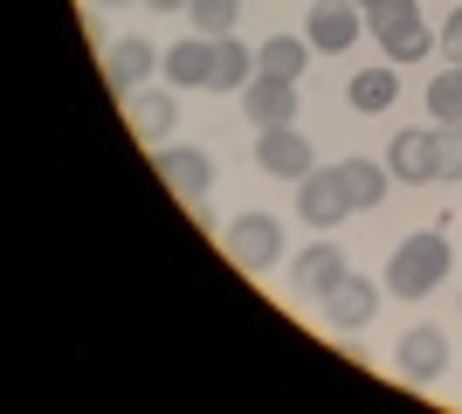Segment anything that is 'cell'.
I'll return each mask as SVG.
<instances>
[{
    "label": "cell",
    "mask_w": 462,
    "mask_h": 414,
    "mask_svg": "<svg viewBox=\"0 0 462 414\" xmlns=\"http://www.w3.org/2000/svg\"><path fill=\"white\" fill-rule=\"evenodd\" d=\"M435 49H442L448 62H462V7H456L448 21H442V35H435Z\"/></svg>",
    "instance_id": "cell-24"
},
{
    "label": "cell",
    "mask_w": 462,
    "mask_h": 414,
    "mask_svg": "<svg viewBox=\"0 0 462 414\" xmlns=\"http://www.w3.org/2000/svg\"><path fill=\"white\" fill-rule=\"evenodd\" d=\"M125 111H132V132H138V138H166V132L180 124L173 90H138V97H125Z\"/></svg>",
    "instance_id": "cell-16"
},
{
    "label": "cell",
    "mask_w": 462,
    "mask_h": 414,
    "mask_svg": "<svg viewBox=\"0 0 462 414\" xmlns=\"http://www.w3.org/2000/svg\"><path fill=\"white\" fill-rule=\"evenodd\" d=\"M346 270H352V262H346V249H338V242H310L304 256L290 262V290L325 304V297L338 290V276H346Z\"/></svg>",
    "instance_id": "cell-7"
},
{
    "label": "cell",
    "mask_w": 462,
    "mask_h": 414,
    "mask_svg": "<svg viewBox=\"0 0 462 414\" xmlns=\"http://www.w3.org/2000/svg\"><path fill=\"white\" fill-rule=\"evenodd\" d=\"M359 7H373V0H359Z\"/></svg>",
    "instance_id": "cell-27"
},
{
    "label": "cell",
    "mask_w": 462,
    "mask_h": 414,
    "mask_svg": "<svg viewBox=\"0 0 462 414\" xmlns=\"http://www.w3.org/2000/svg\"><path fill=\"white\" fill-rule=\"evenodd\" d=\"M255 77V56H249V41H235V35H214V77L208 90H249Z\"/></svg>",
    "instance_id": "cell-17"
},
{
    "label": "cell",
    "mask_w": 462,
    "mask_h": 414,
    "mask_svg": "<svg viewBox=\"0 0 462 414\" xmlns=\"http://www.w3.org/2000/svg\"><path fill=\"white\" fill-rule=\"evenodd\" d=\"M159 179L173 187V194H187V200H208L214 194V159L200 152V145H159Z\"/></svg>",
    "instance_id": "cell-8"
},
{
    "label": "cell",
    "mask_w": 462,
    "mask_h": 414,
    "mask_svg": "<svg viewBox=\"0 0 462 414\" xmlns=\"http://www.w3.org/2000/svg\"><path fill=\"white\" fill-rule=\"evenodd\" d=\"M442 366H448L442 325H414V332H401V345H393V373H401L407 387H435Z\"/></svg>",
    "instance_id": "cell-4"
},
{
    "label": "cell",
    "mask_w": 462,
    "mask_h": 414,
    "mask_svg": "<svg viewBox=\"0 0 462 414\" xmlns=\"http://www.w3.org/2000/svg\"><path fill=\"white\" fill-rule=\"evenodd\" d=\"M159 69H166V83H173V90H208V77H214V35L173 41V49L159 56Z\"/></svg>",
    "instance_id": "cell-12"
},
{
    "label": "cell",
    "mask_w": 462,
    "mask_h": 414,
    "mask_svg": "<svg viewBox=\"0 0 462 414\" xmlns=\"http://www.w3.org/2000/svg\"><path fill=\"white\" fill-rule=\"evenodd\" d=\"M435 179H462V124H435Z\"/></svg>",
    "instance_id": "cell-23"
},
{
    "label": "cell",
    "mask_w": 462,
    "mask_h": 414,
    "mask_svg": "<svg viewBox=\"0 0 462 414\" xmlns=\"http://www.w3.org/2000/svg\"><path fill=\"white\" fill-rule=\"evenodd\" d=\"M338 173H346V194H352V207H359V215H366V207H380V200H386V187H393L386 159H346Z\"/></svg>",
    "instance_id": "cell-18"
},
{
    "label": "cell",
    "mask_w": 462,
    "mask_h": 414,
    "mask_svg": "<svg viewBox=\"0 0 462 414\" xmlns=\"http://www.w3.org/2000/svg\"><path fill=\"white\" fill-rule=\"evenodd\" d=\"M456 69H462V62H456Z\"/></svg>",
    "instance_id": "cell-28"
},
{
    "label": "cell",
    "mask_w": 462,
    "mask_h": 414,
    "mask_svg": "<svg viewBox=\"0 0 462 414\" xmlns=\"http://www.w3.org/2000/svg\"><path fill=\"white\" fill-rule=\"evenodd\" d=\"M346 104L359 111V118H380V111H393V104H401V77H393V62H380V69H359V77L346 83Z\"/></svg>",
    "instance_id": "cell-14"
},
{
    "label": "cell",
    "mask_w": 462,
    "mask_h": 414,
    "mask_svg": "<svg viewBox=\"0 0 462 414\" xmlns=\"http://www.w3.org/2000/svg\"><path fill=\"white\" fill-rule=\"evenodd\" d=\"M401 21H421V0H373V7H366V28H373V35H393Z\"/></svg>",
    "instance_id": "cell-22"
},
{
    "label": "cell",
    "mask_w": 462,
    "mask_h": 414,
    "mask_svg": "<svg viewBox=\"0 0 462 414\" xmlns=\"http://www.w3.org/2000/svg\"><path fill=\"white\" fill-rule=\"evenodd\" d=\"M386 173L401 179V187L435 179V132H393V145H386Z\"/></svg>",
    "instance_id": "cell-13"
},
{
    "label": "cell",
    "mask_w": 462,
    "mask_h": 414,
    "mask_svg": "<svg viewBox=\"0 0 462 414\" xmlns=\"http://www.w3.org/2000/svg\"><path fill=\"white\" fill-rule=\"evenodd\" d=\"M373 311H380V283H366V276H338V290L325 297V317L338 325V332H366Z\"/></svg>",
    "instance_id": "cell-11"
},
{
    "label": "cell",
    "mask_w": 462,
    "mask_h": 414,
    "mask_svg": "<svg viewBox=\"0 0 462 414\" xmlns=\"http://www.w3.org/2000/svg\"><path fill=\"white\" fill-rule=\"evenodd\" d=\"M255 166L270 179H290V187H297L318 159H310V138L297 132V124H276V132H255Z\"/></svg>",
    "instance_id": "cell-6"
},
{
    "label": "cell",
    "mask_w": 462,
    "mask_h": 414,
    "mask_svg": "<svg viewBox=\"0 0 462 414\" xmlns=\"http://www.w3.org/2000/svg\"><path fill=\"white\" fill-rule=\"evenodd\" d=\"M255 69H263V77L297 83V77L310 69V41H304V35H270L263 49H255Z\"/></svg>",
    "instance_id": "cell-15"
},
{
    "label": "cell",
    "mask_w": 462,
    "mask_h": 414,
    "mask_svg": "<svg viewBox=\"0 0 462 414\" xmlns=\"http://www.w3.org/2000/svg\"><path fill=\"white\" fill-rule=\"evenodd\" d=\"M359 28H366V7H359V0H310L304 41L318 49V56H338V49L359 41Z\"/></svg>",
    "instance_id": "cell-5"
},
{
    "label": "cell",
    "mask_w": 462,
    "mask_h": 414,
    "mask_svg": "<svg viewBox=\"0 0 462 414\" xmlns=\"http://www.w3.org/2000/svg\"><path fill=\"white\" fill-rule=\"evenodd\" d=\"M145 7H159V14H187V0H145Z\"/></svg>",
    "instance_id": "cell-25"
},
{
    "label": "cell",
    "mask_w": 462,
    "mask_h": 414,
    "mask_svg": "<svg viewBox=\"0 0 462 414\" xmlns=\"http://www.w3.org/2000/svg\"><path fill=\"white\" fill-rule=\"evenodd\" d=\"M187 14L200 35H235V21H242V0H187Z\"/></svg>",
    "instance_id": "cell-21"
},
{
    "label": "cell",
    "mask_w": 462,
    "mask_h": 414,
    "mask_svg": "<svg viewBox=\"0 0 462 414\" xmlns=\"http://www.w3.org/2000/svg\"><path fill=\"white\" fill-rule=\"evenodd\" d=\"M380 49H386V62H421L428 49H435V35H428L421 21H401L393 35H380Z\"/></svg>",
    "instance_id": "cell-20"
},
{
    "label": "cell",
    "mask_w": 462,
    "mask_h": 414,
    "mask_svg": "<svg viewBox=\"0 0 462 414\" xmlns=\"http://www.w3.org/2000/svg\"><path fill=\"white\" fill-rule=\"evenodd\" d=\"M448 262H456L448 235H435V228L401 235V242H393V262H386V297H428L448 276Z\"/></svg>",
    "instance_id": "cell-1"
},
{
    "label": "cell",
    "mask_w": 462,
    "mask_h": 414,
    "mask_svg": "<svg viewBox=\"0 0 462 414\" xmlns=\"http://www.w3.org/2000/svg\"><path fill=\"white\" fill-rule=\"evenodd\" d=\"M297 215H304L310 228H338V221L352 215L346 173H338V166H310V173L297 179Z\"/></svg>",
    "instance_id": "cell-3"
},
{
    "label": "cell",
    "mask_w": 462,
    "mask_h": 414,
    "mask_svg": "<svg viewBox=\"0 0 462 414\" xmlns=\"http://www.w3.org/2000/svg\"><path fill=\"white\" fill-rule=\"evenodd\" d=\"M97 7H125V0H97Z\"/></svg>",
    "instance_id": "cell-26"
},
{
    "label": "cell",
    "mask_w": 462,
    "mask_h": 414,
    "mask_svg": "<svg viewBox=\"0 0 462 414\" xmlns=\"http://www.w3.org/2000/svg\"><path fill=\"white\" fill-rule=\"evenodd\" d=\"M428 118L435 124H462V69L448 62V77L428 83Z\"/></svg>",
    "instance_id": "cell-19"
},
{
    "label": "cell",
    "mask_w": 462,
    "mask_h": 414,
    "mask_svg": "<svg viewBox=\"0 0 462 414\" xmlns=\"http://www.w3.org/2000/svg\"><path fill=\"white\" fill-rule=\"evenodd\" d=\"M242 111H249V124H255V132L297 124V83L263 77V69H255V77H249V90H242Z\"/></svg>",
    "instance_id": "cell-9"
},
{
    "label": "cell",
    "mask_w": 462,
    "mask_h": 414,
    "mask_svg": "<svg viewBox=\"0 0 462 414\" xmlns=\"http://www.w3.org/2000/svg\"><path fill=\"white\" fill-rule=\"evenodd\" d=\"M228 256L242 262L249 276H263V270H276V256H283V221L276 215H235L228 221Z\"/></svg>",
    "instance_id": "cell-2"
},
{
    "label": "cell",
    "mask_w": 462,
    "mask_h": 414,
    "mask_svg": "<svg viewBox=\"0 0 462 414\" xmlns=\"http://www.w3.org/2000/svg\"><path fill=\"white\" fill-rule=\"evenodd\" d=\"M159 69V49L152 41H111V49H104V83H111L117 97H138V90H145V77H152Z\"/></svg>",
    "instance_id": "cell-10"
}]
</instances>
